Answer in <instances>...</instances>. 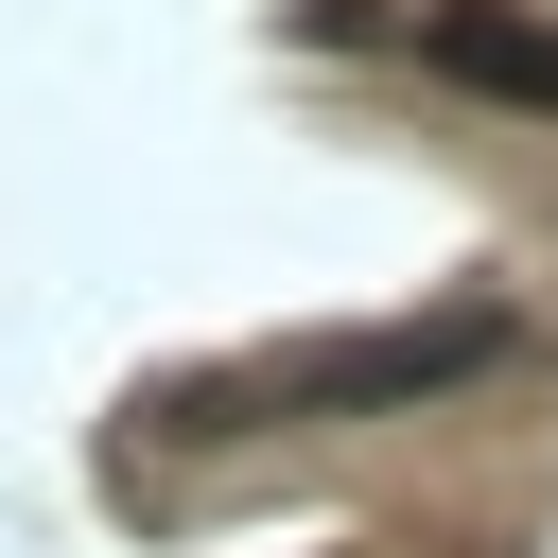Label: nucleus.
<instances>
[{
  "label": "nucleus",
  "mask_w": 558,
  "mask_h": 558,
  "mask_svg": "<svg viewBox=\"0 0 558 558\" xmlns=\"http://www.w3.org/2000/svg\"><path fill=\"white\" fill-rule=\"evenodd\" d=\"M506 349H523V314H506V296H436V314H401V331H331V349L262 366L227 418H366V401H436V384H488Z\"/></svg>",
  "instance_id": "f257e3e1"
},
{
  "label": "nucleus",
  "mask_w": 558,
  "mask_h": 558,
  "mask_svg": "<svg viewBox=\"0 0 558 558\" xmlns=\"http://www.w3.org/2000/svg\"><path fill=\"white\" fill-rule=\"evenodd\" d=\"M418 52L453 87H488V105H558V17H523V0H436Z\"/></svg>",
  "instance_id": "f03ea898"
}]
</instances>
